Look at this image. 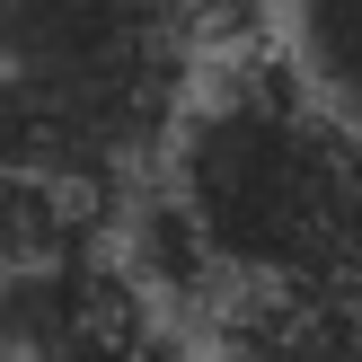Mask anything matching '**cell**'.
Instances as JSON below:
<instances>
[{"label": "cell", "instance_id": "obj_1", "mask_svg": "<svg viewBox=\"0 0 362 362\" xmlns=\"http://www.w3.org/2000/svg\"><path fill=\"white\" fill-rule=\"evenodd\" d=\"M168 204L221 283L362 292V133L292 62H239L168 133Z\"/></svg>", "mask_w": 362, "mask_h": 362}, {"label": "cell", "instance_id": "obj_5", "mask_svg": "<svg viewBox=\"0 0 362 362\" xmlns=\"http://www.w3.org/2000/svg\"><path fill=\"white\" fill-rule=\"evenodd\" d=\"M45 362H186V345L159 327V310H141V318L98 327V336H80V345H62V354H45Z\"/></svg>", "mask_w": 362, "mask_h": 362}, {"label": "cell", "instance_id": "obj_3", "mask_svg": "<svg viewBox=\"0 0 362 362\" xmlns=\"http://www.w3.org/2000/svg\"><path fill=\"white\" fill-rule=\"evenodd\" d=\"M115 221H124V194L0 168V265L71 257V247H115Z\"/></svg>", "mask_w": 362, "mask_h": 362}, {"label": "cell", "instance_id": "obj_4", "mask_svg": "<svg viewBox=\"0 0 362 362\" xmlns=\"http://www.w3.org/2000/svg\"><path fill=\"white\" fill-rule=\"evenodd\" d=\"M283 35H292L283 62L300 71V88L362 133V0H292Z\"/></svg>", "mask_w": 362, "mask_h": 362}, {"label": "cell", "instance_id": "obj_2", "mask_svg": "<svg viewBox=\"0 0 362 362\" xmlns=\"http://www.w3.org/2000/svg\"><path fill=\"white\" fill-rule=\"evenodd\" d=\"M177 0H0V168L124 194L194 88Z\"/></svg>", "mask_w": 362, "mask_h": 362}, {"label": "cell", "instance_id": "obj_6", "mask_svg": "<svg viewBox=\"0 0 362 362\" xmlns=\"http://www.w3.org/2000/svg\"><path fill=\"white\" fill-rule=\"evenodd\" d=\"M177 9H186V18H194V27H221V18H239V9H247V0H177Z\"/></svg>", "mask_w": 362, "mask_h": 362}]
</instances>
